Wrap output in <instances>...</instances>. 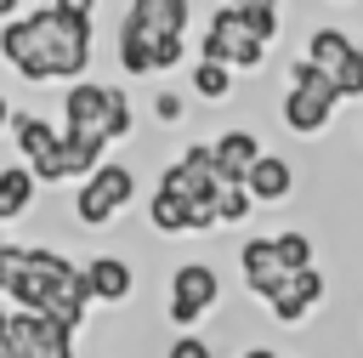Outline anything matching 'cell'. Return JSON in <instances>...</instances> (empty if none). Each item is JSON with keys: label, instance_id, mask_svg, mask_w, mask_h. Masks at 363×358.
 I'll list each match as a JSON object with an SVG mask.
<instances>
[{"label": "cell", "instance_id": "obj_1", "mask_svg": "<svg viewBox=\"0 0 363 358\" xmlns=\"http://www.w3.org/2000/svg\"><path fill=\"white\" fill-rule=\"evenodd\" d=\"M0 51L23 80H68L91 63V11L85 6H40L0 28Z\"/></svg>", "mask_w": 363, "mask_h": 358}, {"label": "cell", "instance_id": "obj_2", "mask_svg": "<svg viewBox=\"0 0 363 358\" xmlns=\"http://www.w3.org/2000/svg\"><path fill=\"white\" fill-rule=\"evenodd\" d=\"M108 119H113V91L108 85H91V80L68 85V97H62V142H74L85 153H102L113 142Z\"/></svg>", "mask_w": 363, "mask_h": 358}, {"label": "cell", "instance_id": "obj_3", "mask_svg": "<svg viewBox=\"0 0 363 358\" xmlns=\"http://www.w3.org/2000/svg\"><path fill=\"white\" fill-rule=\"evenodd\" d=\"M62 284H74V267L57 256V250H45V244H17V278H11V301H17V313H51V301H57V290Z\"/></svg>", "mask_w": 363, "mask_h": 358}, {"label": "cell", "instance_id": "obj_4", "mask_svg": "<svg viewBox=\"0 0 363 358\" xmlns=\"http://www.w3.org/2000/svg\"><path fill=\"white\" fill-rule=\"evenodd\" d=\"M335 80L312 63H289V97H284V125L289 131H323L335 114Z\"/></svg>", "mask_w": 363, "mask_h": 358}, {"label": "cell", "instance_id": "obj_5", "mask_svg": "<svg viewBox=\"0 0 363 358\" xmlns=\"http://www.w3.org/2000/svg\"><path fill=\"white\" fill-rule=\"evenodd\" d=\"M130 193H136V176H130L125 165H102V170L85 176V188H79V199H74V216H79L85 227H102V222H113V216L125 210Z\"/></svg>", "mask_w": 363, "mask_h": 358}, {"label": "cell", "instance_id": "obj_6", "mask_svg": "<svg viewBox=\"0 0 363 358\" xmlns=\"http://www.w3.org/2000/svg\"><path fill=\"white\" fill-rule=\"evenodd\" d=\"M159 193L182 199L187 210H193V205H216V199H221V176H216L210 148H187V153H182V159L159 176Z\"/></svg>", "mask_w": 363, "mask_h": 358}, {"label": "cell", "instance_id": "obj_7", "mask_svg": "<svg viewBox=\"0 0 363 358\" xmlns=\"http://www.w3.org/2000/svg\"><path fill=\"white\" fill-rule=\"evenodd\" d=\"M199 63H221V68H255L261 63V40L238 23V11L233 6H221L216 17H210V28H204V57Z\"/></svg>", "mask_w": 363, "mask_h": 358}, {"label": "cell", "instance_id": "obj_8", "mask_svg": "<svg viewBox=\"0 0 363 358\" xmlns=\"http://www.w3.org/2000/svg\"><path fill=\"white\" fill-rule=\"evenodd\" d=\"M216 295H221V278H216L204 261H187V267H176V278H170V318H176V324H199V318L216 307Z\"/></svg>", "mask_w": 363, "mask_h": 358}, {"label": "cell", "instance_id": "obj_9", "mask_svg": "<svg viewBox=\"0 0 363 358\" xmlns=\"http://www.w3.org/2000/svg\"><path fill=\"white\" fill-rule=\"evenodd\" d=\"M125 23H130L147 45H159V40H182V28H187V6H182V0H136V6L125 11Z\"/></svg>", "mask_w": 363, "mask_h": 358}, {"label": "cell", "instance_id": "obj_10", "mask_svg": "<svg viewBox=\"0 0 363 358\" xmlns=\"http://www.w3.org/2000/svg\"><path fill=\"white\" fill-rule=\"evenodd\" d=\"M238 267H244V284H250L261 301H272V295L289 284V267L278 261V244H272V239H255V244H244Z\"/></svg>", "mask_w": 363, "mask_h": 358}, {"label": "cell", "instance_id": "obj_11", "mask_svg": "<svg viewBox=\"0 0 363 358\" xmlns=\"http://www.w3.org/2000/svg\"><path fill=\"white\" fill-rule=\"evenodd\" d=\"M210 159H216L221 188H244V182H250V170H255V159H261V142H255L250 131H227V136L210 148Z\"/></svg>", "mask_w": 363, "mask_h": 358}, {"label": "cell", "instance_id": "obj_12", "mask_svg": "<svg viewBox=\"0 0 363 358\" xmlns=\"http://www.w3.org/2000/svg\"><path fill=\"white\" fill-rule=\"evenodd\" d=\"M289 188H295V170H289V159H278V153H261L255 170H250V182H244V193L261 199V205L289 199Z\"/></svg>", "mask_w": 363, "mask_h": 358}, {"label": "cell", "instance_id": "obj_13", "mask_svg": "<svg viewBox=\"0 0 363 358\" xmlns=\"http://www.w3.org/2000/svg\"><path fill=\"white\" fill-rule=\"evenodd\" d=\"M318 301H323V278L306 267V273H295V278H289V284L272 295V313H278L284 324H301V318H306Z\"/></svg>", "mask_w": 363, "mask_h": 358}, {"label": "cell", "instance_id": "obj_14", "mask_svg": "<svg viewBox=\"0 0 363 358\" xmlns=\"http://www.w3.org/2000/svg\"><path fill=\"white\" fill-rule=\"evenodd\" d=\"M79 273H85V290H91L96 301H125V295H130V267H125L119 256H96V261H85Z\"/></svg>", "mask_w": 363, "mask_h": 358}, {"label": "cell", "instance_id": "obj_15", "mask_svg": "<svg viewBox=\"0 0 363 358\" xmlns=\"http://www.w3.org/2000/svg\"><path fill=\"white\" fill-rule=\"evenodd\" d=\"M34 170L28 165H6L0 170V222H11V216H23L28 205H34Z\"/></svg>", "mask_w": 363, "mask_h": 358}, {"label": "cell", "instance_id": "obj_16", "mask_svg": "<svg viewBox=\"0 0 363 358\" xmlns=\"http://www.w3.org/2000/svg\"><path fill=\"white\" fill-rule=\"evenodd\" d=\"M11 136H17V148H23V159H28V165H34V159H45V153L62 142L40 114H11Z\"/></svg>", "mask_w": 363, "mask_h": 358}, {"label": "cell", "instance_id": "obj_17", "mask_svg": "<svg viewBox=\"0 0 363 358\" xmlns=\"http://www.w3.org/2000/svg\"><path fill=\"white\" fill-rule=\"evenodd\" d=\"M352 51H357V45H352L340 28H318V34H312V45H306V63H312V68H323V74L335 80V68H340Z\"/></svg>", "mask_w": 363, "mask_h": 358}, {"label": "cell", "instance_id": "obj_18", "mask_svg": "<svg viewBox=\"0 0 363 358\" xmlns=\"http://www.w3.org/2000/svg\"><path fill=\"white\" fill-rule=\"evenodd\" d=\"M119 63H125V74H153V45L130 23H119Z\"/></svg>", "mask_w": 363, "mask_h": 358}, {"label": "cell", "instance_id": "obj_19", "mask_svg": "<svg viewBox=\"0 0 363 358\" xmlns=\"http://www.w3.org/2000/svg\"><path fill=\"white\" fill-rule=\"evenodd\" d=\"M147 216H153V227H159V233H187V205H182V199H170V193H153Z\"/></svg>", "mask_w": 363, "mask_h": 358}, {"label": "cell", "instance_id": "obj_20", "mask_svg": "<svg viewBox=\"0 0 363 358\" xmlns=\"http://www.w3.org/2000/svg\"><path fill=\"white\" fill-rule=\"evenodd\" d=\"M272 244H278V261H284V267H289V278H295V273H306V267H312V244H306V239H301V233H278V239H272Z\"/></svg>", "mask_w": 363, "mask_h": 358}, {"label": "cell", "instance_id": "obj_21", "mask_svg": "<svg viewBox=\"0 0 363 358\" xmlns=\"http://www.w3.org/2000/svg\"><path fill=\"white\" fill-rule=\"evenodd\" d=\"M34 358H74V330H62V324H40V347H34Z\"/></svg>", "mask_w": 363, "mask_h": 358}, {"label": "cell", "instance_id": "obj_22", "mask_svg": "<svg viewBox=\"0 0 363 358\" xmlns=\"http://www.w3.org/2000/svg\"><path fill=\"white\" fill-rule=\"evenodd\" d=\"M233 11H238V23H244V28H250L261 45L278 34V11H272V6H233Z\"/></svg>", "mask_w": 363, "mask_h": 358}, {"label": "cell", "instance_id": "obj_23", "mask_svg": "<svg viewBox=\"0 0 363 358\" xmlns=\"http://www.w3.org/2000/svg\"><path fill=\"white\" fill-rule=\"evenodd\" d=\"M227 85H233V74H227L221 63H199V68H193V91H199V97H227Z\"/></svg>", "mask_w": 363, "mask_h": 358}, {"label": "cell", "instance_id": "obj_24", "mask_svg": "<svg viewBox=\"0 0 363 358\" xmlns=\"http://www.w3.org/2000/svg\"><path fill=\"white\" fill-rule=\"evenodd\" d=\"M335 97H363V51H352L335 68Z\"/></svg>", "mask_w": 363, "mask_h": 358}, {"label": "cell", "instance_id": "obj_25", "mask_svg": "<svg viewBox=\"0 0 363 358\" xmlns=\"http://www.w3.org/2000/svg\"><path fill=\"white\" fill-rule=\"evenodd\" d=\"M250 205H255V199H250L244 188H221V199H216V222H244Z\"/></svg>", "mask_w": 363, "mask_h": 358}, {"label": "cell", "instance_id": "obj_26", "mask_svg": "<svg viewBox=\"0 0 363 358\" xmlns=\"http://www.w3.org/2000/svg\"><path fill=\"white\" fill-rule=\"evenodd\" d=\"M164 358H210V347H204V341H199V335H176V341H170V352H164Z\"/></svg>", "mask_w": 363, "mask_h": 358}, {"label": "cell", "instance_id": "obj_27", "mask_svg": "<svg viewBox=\"0 0 363 358\" xmlns=\"http://www.w3.org/2000/svg\"><path fill=\"white\" fill-rule=\"evenodd\" d=\"M108 125H113V142L130 136V102H125V91H113V119H108Z\"/></svg>", "mask_w": 363, "mask_h": 358}, {"label": "cell", "instance_id": "obj_28", "mask_svg": "<svg viewBox=\"0 0 363 358\" xmlns=\"http://www.w3.org/2000/svg\"><path fill=\"white\" fill-rule=\"evenodd\" d=\"M11 278H17V244L0 250V290H11Z\"/></svg>", "mask_w": 363, "mask_h": 358}, {"label": "cell", "instance_id": "obj_29", "mask_svg": "<svg viewBox=\"0 0 363 358\" xmlns=\"http://www.w3.org/2000/svg\"><path fill=\"white\" fill-rule=\"evenodd\" d=\"M153 108H159V119H182V97H159Z\"/></svg>", "mask_w": 363, "mask_h": 358}, {"label": "cell", "instance_id": "obj_30", "mask_svg": "<svg viewBox=\"0 0 363 358\" xmlns=\"http://www.w3.org/2000/svg\"><path fill=\"white\" fill-rule=\"evenodd\" d=\"M6 125H11V108H6V97H0V131H6Z\"/></svg>", "mask_w": 363, "mask_h": 358}, {"label": "cell", "instance_id": "obj_31", "mask_svg": "<svg viewBox=\"0 0 363 358\" xmlns=\"http://www.w3.org/2000/svg\"><path fill=\"white\" fill-rule=\"evenodd\" d=\"M244 358H278V352H267V347H255V352H244Z\"/></svg>", "mask_w": 363, "mask_h": 358}, {"label": "cell", "instance_id": "obj_32", "mask_svg": "<svg viewBox=\"0 0 363 358\" xmlns=\"http://www.w3.org/2000/svg\"><path fill=\"white\" fill-rule=\"evenodd\" d=\"M6 324H11V313H0V347H6Z\"/></svg>", "mask_w": 363, "mask_h": 358}, {"label": "cell", "instance_id": "obj_33", "mask_svg": "<svg viewBox=\"0 0 363 358\" xmlns=\"http://www.w3.org/2000/svg\"><path fill=\"white\" fill-rule=\"evenodd\" d=\"M0 250H11V244H6V239H0Z\"/></svg>", "mask_w": 363, "mask_h": 358}, {"label": "cell", "instance_id": "obj_34", "mask_svg": "<svg viewBox=\"0 0 363 358\" xmlns=\"http://www.w3.org/2000/svg\"><path fill=\"white\" fill-rule=\"evenodd\" d=\"M0 358H6V347H0Z\"/></svg>", "mask_w": 363, "mask_h": 358}]
</instances>
